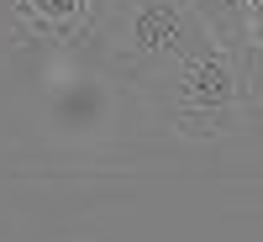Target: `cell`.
Masks as SVG:
<instances>
[{
    "instance_id": "6da1fadb",
    "label": "cell",
    "mask_w": 263,
    "mask_h": 242,
    "mask_svg": "<svg viewBox=\"0 0 263 242\" xmlns=\"http://www.w3.org/2000/svg\"><path fill=\"white\" fill-rule=\"evenodd\" d=\"M253 74L248 58H237L221 42H205L195 58H184L168 79L153 84V95L163 100V111L179 137H221L237 132L242 116L253 111Z\"/></svg>"
},
{
    "instance_id": "7a4b0ae2",
    "label": "cell",
    "mask_w": 263,
    "mask_h": 242,
    "mask_svg": "<svg viewBox=\"0 0 263 242\" xmlns=\"http://www.w3.org/2000/svg\"><path fill=\"white\" fill-rule=\"evenodd\" d=\"M205 42H216V37L200 21L195 0H116L105 53H111V63L126 79L153 90L184 58H195Z\"/></svg>"
},
{
    "instance_id": "3957f363",
    "label": "cell",
    "mask_w": 263,
    "mask_h": 242,
    "mask_svg": "<svg viewBox=\"0 0 263 242\" xmlns=\"http://www.w3.org/2000/svg\"><path fill=\"white\" fill-rule=\"evenodd\" d=\"M100 0H16V27L32 42H74L95 21Z\"/></svg>"
},
{
    "instance_id": "277c9868",
    "label": "cell",
    "mask_w": 263,
    "mask_h": 242,
    "mask_svg": "<svg viewBox=\"0 0 263 242\" xmlns=\"http://www.w3.org/2000/svg\"><path fill=\"white\" fill-rule=\"evenodd\" d=\"M248 6L253 0H195V11H200V21L211 27V37L221 42V48H232L237 58L248 48Z\"/></svg>"
},
{
    "instance_id": "5b68a950",
    "label": "cell",
    "mask_w": 263,
    "mask_h": 242,
    "mask_svg": "<svg viewBox=\"0 0 263 242\" xmlns=\"http://www.w3.org/2000/svg\"><path fill=\"white\" fill-rule=\"evenodd\" d=\"M248 48H258V58H263V0L248 6Z\"/></svg>"
}]
</instances>
